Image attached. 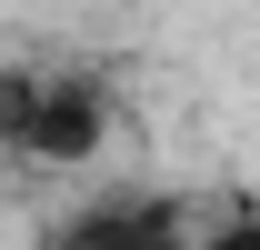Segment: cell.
I'll return each mask as SVG.
<instances>
[{
    "mask_svg": "<svg viewBox=\"0 0 260 250\" xmlns=\"http://www.w3.org/2000/svg\"><path fill=\"white\" fill-rule=\"evenodd\" d=\"M180 250H260V210H230V220H190Z\"/></svg>",
    "mask_w": 260,
    "mask_h": 250,
    "instance_id": "obj_3",
    "label": "cell"
},
{
    "mask_svg": "<svg viewBox=\"0 0 260 250\" xmlns=\"http://www.w3.org/2000/svg\"><path fill=\"white\" fill-rule=\"evenodd\" d=\"M180 240H190V200L180 190H100L40 250H180Z\"/></svg>",
    "mask_w": 260,
    "mask_h": 250,
    "instance_id": "obj_2",
    "label": "cell"
},
{
    "mask_svg": "<svg viewBox=\"0 0 260 250\" xmlns=\"http://www.w3.org/2000/svg\"><path fill=\"white\" fill-rule=\"evenodd\" d=\"M120 90L90 60H0V150L30 170H90L110 150Z\"/></svg>",
    "mask_w": 260,
    "mask_h": 250,
    "instance_id": "obj_1",
    "label": "cell"
}]
</instances>
